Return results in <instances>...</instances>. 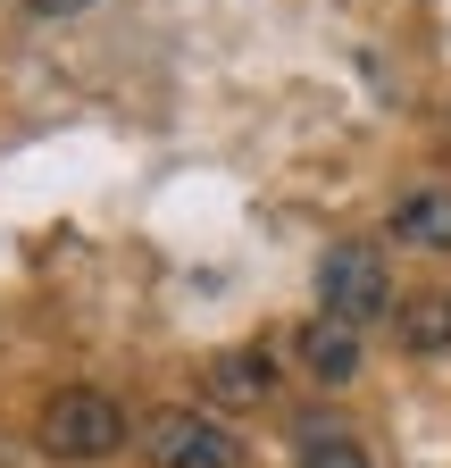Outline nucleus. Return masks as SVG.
<instances>
[{
    "mask_svg": "<svg viewBox=\"0 0 451 468\" xmlns=\"http://www.w3.org/2000/svg\"><path fill=\"white\" fill-rule=\"evenodd\" d=\"M142 452H151V468H243V443L226 435L209 410H151Z\"/></svg>",
    "mask_w": 451,
    "mask_h": 468,
    "instance_id": "3",
    "label": "nucleus"
},
{
    "mask_svg": "<svg viewBox=\"0 0 451 468\" xmlns=\"http://www.w3.org/2000/svg\"><path fill=\"white\" fill-rule=\"evenodd\" d=\"M126 443V410L92 393V385H68V393H50L42 401V452L50 460H109Z\"/></svg>",
    "mask_w": 451,
    "mask_h": 468,
    "instance_id": "2",
    "label": "nucleus"
},
{
    "mask_svg": "<svg viewBox=\"0 0 451 468\" xmlns=\"http://www.w3.org/2000/svg\"><path fill=\"white\" fill-rule=\"evenodd\" d=\"M209 393L217 401H267L276 393V360L267 351H217L209 360Z\"/></svg>",
    "mask_w": 451,
    "mask_h": 468,
    "instance_id": "7",
    "label": "nucleus"
},
{
    "mask_svg": "<svg viewBox=\"0 0 451 468\" xmlns=\"http://www.w3.org/2000/svg\"><path fill=\"white\" fill-rule=\"evenodd\" d=\"M393 343H402L410 360H443V351H451V292L402 302V310H393Z\"/></svg>",
    "mask_w": 451,
    "mask_h": 468,
    "instance_id": "6",
    "label": "nucleus"
},
{
    "mask_svg": "<svg viewBox=\"0 0 451 468\" xmlns=\"http://www.w3.org/2000/svg\"><path fill=\"white\" fill-rule=\"evenodd\" d=\"M301 468H368V452L334 419H301Z\"/></svg>",
    "mask_w": 451,
    "mask_h": 468,
    "instance_id": "8",
    "label": "nucleus"
},
{
    "mask_svg": "<svg viewBox=\"0 0 451 468\" xmlns=\"http://www.w3.org/2000/svg\"><path fill=\"white\" fill-rule=\"evenodd\" d=\"M393 243L410 251H451V185H418L393 201Z\"/></svg>",
    "mask_w": 451,
    "mask_h": 468,
    "instance_id": "4",
    "label": "nucleus"
},
{
    "mask_svg": "<svg viewBox=\"0 0 451 468\" xmlns=\"http://www.w3.org/2000/svg\"><path fill=\"white\" fill-rule=\"evenodd\" d=\"M293 351H301V368H309L318 385H351V377H360V335L334 326V318H309V326L293 335Z\"/></svg>",
    "mask_w": 451,
    "mask_h": 468,
    "instance_id": "5",
    "label": "nucleus"
},
{
    "mask_svg": "<svg viewBox=\"0 0 451 468\" xmlns=\"http://www.w3.org/2000/svg\"><path fill=\"white\" fill-rule=\"evenodd\" d=\"M393 310V276H384V251L376 243H334L326 260H318V318H334V326H376Z\"/></svg>",
    "mask_w": 451,
    "mask_h": 468,
    "instance_id": "1",
    "label": "nucleus"
}]
</instances>
